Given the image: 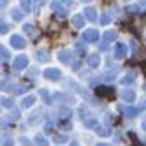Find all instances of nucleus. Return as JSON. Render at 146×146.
<instances>
[{
    "label": "nucleus",
    "mask_w": 146,
    "mask_h": 146,
    "mask_svg": "<svg viewBox=\"0 0 146 146\" xmlns=\"http://www.w3.org/2000/svg\"><path fill=\"white\" fill-rule=\"evenodd\" d=\"M50 7H52V11H54V13H56L59 19H65V17H67V13H68V11H67V7H65L63 4L59 2V0L52 2V6H50Z\"/></svg>",
    "instance_id": "f257e3e1"
},
{
    "label": "nucleus",
    "mask_w": 146,
    "mask_h": 146,
    "mask_svg": "<svg viewBox=\"0 0 146 146\" xmlns=\"http://www.w3.org/2000/svg\"><path fill=\"white\" fill-rule=\"evenodd\" d=\"M9 43H11V46H13V48H24L26 46V39H24V37H21V35H11Z\"/></svg>",
    "instance_id": "f03ea898"
},
{
    "label": "nucleus",
    "mask_w": 146,
    "mask_h": 146,
    "mask_svg": "<svg viewBox=\"0 0 146 146\" xmlns=\"http://www.w3.org/2000/svg\"><path fill=\"white\" fill-rule=\"evenodd\" d=\"M98 37H100L98 30H87V32H83V41H87V43L98 41Z\"/></svg>",
    "instance_id": "7ed1b4c3"
},
{
    "label": "nucleus",
    "mask_w": 146,
    "mask_h": 146,
    "mask_svg": "<svg viewBox=\"0 0 146 146\" xmlns=\"http://www.w3.org/2000/svg\"><path fill=\"white\" fill-rule=\"evenodd\" d=\"M57 56H59V61H61V63H65V65H70L72 61H74V57H72V52H68V50H61Z\"/></svg>",
    "instance_id": "20e7f679"
},
{
    "label": "nucleus",
    "mask_w": 146,
    "mask_h": 146,
    "mask_svg": "<svg viewBox=\"0 0 146 146\" xmlns=\"http://www.w3.org/2000/svg\"><path fill=\"white\" fill-rule=\"evenodd\" d=\"M115 59H124L126 57V46H124V43H117L115 44Z\"/></svg>",
    "instance_id": "39448f33"
},
{
    "label": "nucleus",
    "mask_w": 146,
    "mask_h": 146,
    "mask_svg": "<svg viewBox=\"0 0 146 146\" xmlns=\"http://www.w3.org/2000/svg\"><path fill=\"white\" fill-rule=\"evenodd\" d=\"M13 67L15 68H26L28 67V57L26 56H17L13 61Z\"/></svg>",
    "instance_id": "423d86ee"
},
{
    "label": "nucleus",
    "mask_w": 146,
    "mask_h": 146,
    "mask_svg": "<svg viewBox=\"0 0 146 146\" xmlns=\"http://www.w3.org/2000/svg\"><path fill=\"white\" fill-rule=\"evenodd\" d=\"M44 78H48V80H59L61 78V70H59V68H46V70H44Z\"/></svg>",
    "instance_id": "0eeeda50"
},
{
    "label": "nucleus",
    "mask_w": 146,
    "mask_h": 146,
    "mask_svg": "<svg viewBox=\"0 0 146 146\" xmlns=\"http://www.w3.org/2000/svg\"><path fill=\"white\" fill-rule=\"evenodd\" d=\"M72 24H74V28H83V24H85V17H83L82 13L74 15V17H72Z\"/></svg>",
    "instance_id": "6e6552de"
},
{
    "label": "nucleus",
    "mask_w": 146,
    "mask_h": 146,
    "mask_svg": "<svg viewBox=\"0 0 146 146\" xmlns=\"http://www.w3.org/2000/svg\"><path fill=\"white\" fill-rule=\"evenodd\" d=\"M100 61H102V59H100L98 54H93V56L87 57V63H89V67H91V68H96L98 65H100Z\"/></svg>",
    "instance_id": "1a4fd4ad"
},
{
    "label": "nucleus",
    "mask_w": 146,
    "mask_h": 146,
    "mask_svg": "<svg viewBox=\"0 0 146 146\" xmlns=\"http://www.w3.org/2000/svg\"><path fill=\"white\" fill-rule=\"evenodd\" d=\"M33 104H35V96H26V98H22L21 107H22V109H30Z\"/></svg>",
    "instance_id": "9d476101"
},
{
    "label": "nucleus",
    "mask_w": 146,
    "mask_h": 146,
    "mask_svg": "<svg viewBox=\"0 0 146 146\" xmlns=\"http://www.w3.org/2000/svg\"><path fill=\"white\" fill-rule=\"evenodd\" d=\"M82 120H83V126H87V128H96L98 126V120L93 117H83Z\"/></svg>",
    "instance_id": "9b49d317"
},
{
    "label": "nucleus",
    "mask_w": 146,
    "mask_h": 146,
    "mask_svg": "<svg viewBox=\"0 0 146 146\" xmlns=\"http://www.w3.org/2000/svg\"><path fill=\"white\" fill-rule=\"evenodd\" d=\"M124 113H126V117H128V118H133V117L139 115V109H137V107L128 106V107H124Z\"/></svg>",
    "instance_id": "f8f14e48"
},
{
    "label": "nucleus",
    "mask_w": 146,
    "mask_h": 146,
    "mask_svg": "<svg viewBox=\"0 0 146 146\" xmlns=\"http://www.w3.org/2000/svg\"><path fill=\"white\" fill-rule=\"evenodd\" d=\"M83 13H85V19H87V21H93V22L96 21V11H94L93 7H87Z\"/></svg>",
    "instance_id": "ddd939ff"
},
{
    "label": "nucleus",
    "mask_w": 146,
    "mask_h": 146,
    "mask_svg": "<svg viewBox=\"0 0 146 146\" xmlns=\"http://www.w3.org/2000/svg\"><path fill=\"white\" fill-rule=\"evenodd\" d=\"M135 78H137V74H135V72H129V74H126L124 78L120 80V82L124 83V85H128V83H133V82H135Z\"/></svg>",
    "instance_id": "4468645a"
},
{
    "label": "nucleus",
    "mask_w": 146,
    "mask_h": 146,
    "mask_svg": "<svg viewBox=\"0 0 146 146\" xmlns=\"http://www.w3.org/2000/svg\"><path fill=\"white\" fill-rule=\"evenodd\" d=\"M122 98L126 100V102H133V100H135V93H133V91H122Z\"/></svg>",
    "instance_id": "2eb2a0df"
},
{
    "label": "nucleus",
    "mask_w": 146,
    "mask_h": 146,
    "mask_svg": "<svg viewBox=\"0 0 146 146\" xmlns=\"http://www.w3.org/2000/svg\"><path fill=\"white\" fill-rule=\"evenodd\" d=\"M104 80L106 82H115L117 80V70H109L107 74H104Z\"/></svg>",
    "instance_id": "dca6fc26"
},
{
    "label": "nucleus",
    "mask_w": 146,
    "mask_h": 146,
    "mask_svg": "<svg viewBox=\"0 0 146 146\" xmlns=\"http://www.w3.org/2000/svg\"><path fill=\"white\" fill-rule=\"evenodd\" d=\"M35 144H37V146H48L46 137H44V135H37V137H35Z\"/></svg>",
    "instance_id": "f3484780"
},
{
    "label": "nucleus",
    "mask_w": 146,
    "mask_h": 146,
    "mask_svg": "<svg viewBox=\"0 0 146 146\" xmlns=\"http://www.w3.org/2000/svg\"><path fill=\"white\" fill-rule=\"evenodd\" d=\"M21 7L24 9V15L30 13V9H32V2H30V0H21Z\"/></svg>",
    "instance_id": "a211bd4d"
},
{
    "label": "nucleus",
    "mask_w": 146,
    "mask_h": 146,
    "mask_svg": "<svg viewBox=\"0 0 146 146\" xmlns=\"http://www.w3.org/2000/svg\"><path fill=\"white\" fill-rule=\"evenodd\" d=\"M37 59L39 61H48V52L46 50H37Z\"/></svg>",
    "instance_id": "6ab92c4d"
},
{
    "label": "nucleus",
    "mask_w": 146,
    "mask_h": 146,
    "mask_svg": "<svg viewBox=\"0 0 146 146\" xmlns=\"http://www.w3.org/2000/svg\"><path fill=\"white\" fill-rule=\"evenodd\" d=\"M96 133L102 135V137H109V129L104 128V126H96Z\"/></svg>",
    "instance_id": "aec40b11"
},
{
    "label": "nucleus",
    "mask_w": 146,
    "mask_h": 146,
    "mask_svg": "<svg viewBox=\"0 0 146 146\" xmlns=\"http://www.w3.org/2000/svg\"><path fill=\"white\" fill-rule=\"evenodd\" d=\"M39 96L43 98V100H44L46 104H50V93H48L46 89H41V91H39Z\"/></svg>",
    "instance_id": "412c9836"
},
{
    "label": "nucleus",
    "mask_w": 146,
    "mask_h": 146,
    "mask_svg": "<svg viewBox=\"0 0 146 146\" xmlns=\"http://www.w3.org/2000/svg\"><path fill=\"white\" fill-rule=\"evenodd\" d=\"M54 143H57V144L68 143V137H65V135H56V137H54Z\"/></svg>",
    "instance_id": "4be33fe9"
},
{
    "label": "nucleus",
    "mask_w": 146,
    "mask_h": 146,
    "mask_svg": "<svg viewBox=\"0 0 146 146\" xmlns=\"http://www.w3.org/2000/svg\"><path fill=\"white\" fill-rule=\"evenodd\" d=\"M104 37H106V41H113V39H117V32H111L109 30V32H106Z\"/></svg>",
    "instance_id": "5701e85b"
},
{
    "label": "nucleus",
    "mask_w": 146,
    "mask_h": 146,
    "mask_svg": "<svg viewBox=\"0 0 146 146\" xmlns=\"http://www.w3.org/2000/svg\"><path fill=\"white\" fill-rule=\"evenodd\" d=\"M100 22H102V24H109V22H111V15L104 13L102 17H100Z\"/></svg>",
    "instance_id": "b1692460"
},
{
    "label": "nucleus",
    "mask_w": 146,
    "mask_h": 146,
    "mask_svg": "<svg viewBox=\"0 0 146 146\" xmlns=\"http://www.w3.org/2000/svg\"><path fill=\"white\" fill-rule=\"evenodd\" d=\"M11 13H13V19H15V21H22V13H21V9H13Z\"/></svg>",
    "instance_id": "393cba45"
},
{
    "label": "nucleus",
    "mask_w": 146,
    "mask_h": 146,
    "mask_svg": "<svg viewBox=\"0 0 146 146\" xmlns=\"http://www.w3.org/2000/svg\"><path fill=\"white\" fill-rule=\"evenodd\" d=\"M2 106L4 107H11V106H13V102H11V100H7V98H4L2 100Z\"/></svg>",
    "instance_id": "a878e982"
},
{
    "label": "nucleus",
    "mask_w": 146,
    "mask_h": 146,
    "mask_svg": "<svg viewBox=\"0 0 146 146\" xmlns=\"http://www.w3.org/2000/svg\"><path fill=\"white\" fill-rule=\"evenodd\" d=\"M2 57H4V59H7V57H9V52H7L6 46H2Z\"/></svg>",
    "instance_id": "bb28decb"
},
{
    "label": "nucleus",
    "mask_w": 146,
    "mask_h": 146,
    "mask_svg": "<svg viewBox=\"0 0 146 146\" xmlns=\"http://www.w3.org/2000/svg\"><path fill=\"white\" fill-rule=\"evenodd\" d=\"M44 133H46V135L54 133V131H52V124H46V126H44Z\"/></svg>",
    "instance_id": "cd10ccee"
},
{
    "label": "nucleus",
    "mask_w": 146,
    "mask_h": 146,
    "mask_svg": "<svg viewBox=\"0 0 146 146\" xmlns=\"http://www.w3.org/2000/svg\"><path fill=\"white\" fill-rule=\"evenodd\" d=\"M128 11H131V13H137V11H139V6H128Z\"/></svg>",
    "instance_id": "c85d7f7f"
},
{
    "label": "nucleus",
    "mask_w": 146,
    "mask_h": 146,
    "mask_svg": "<svg viewBox=\"0 0 146 146\" xmlns=\"http://www.w3.org/2000/svg\"><path fill=\"white\" fill-rule=\"evenodd\" d=\"M141 128H143L144 131H146V115H144V117H143V124H141Z\"/></svg>",
    "instance_id": "c756f323"
},
{
    "label": "nucleus",
    "mask_w": 146,
    "mask_h": 146,
    "mask_svg": "<svg viewBox=\"0 0 146 146\" xmlns=\"http://www.w3.org/2000/svg\"><path fill=\"white\" fill-rule=\"evenodd\" d=\"M6 32H7V24L4 22V24H2V33H6Z\"/></svg>",
    "instance_id": "7c9ffc66"
},
{
    "label": "nucleus",
    "mask_w": 146,
    "mask_h": 146,
    "mask_svg": "<svg viewBox=\"0 0 146 146\" xmlns=\"http://www.w3.org/2000/svg\"><path fill=\"white\" fill-rule=\"evenodd\" d=\"M4 146H11V139L7 141V139H4Z\"/></svg>",
    "instance_id": "2f4dec72"
},
{
    "label": "nucleus",
    "mask_w": 146,
    "mask_h": 146,
    "mask_svg": "<svg viewBox=\"0 0 146 146\" xmlns=\"http://www.w3.org/2000/svg\"><path fill=\"white\" fill-rule=\"evenodd\" d=\"M68 146H80V143H76V141H72V143L68 144Z\"/></svg>",
    "instance_id": "473e14b6"
},
{
    "label": "nucleus",
    "mask_w": 146,
    "mask_h": 146,
    "mask_svg": "<svg viewBox=\"0 0 146 146\" xmlns=\"http://www.w3.org/2000/svg\"><path fill=\"white\" fill-rule=\"evenodd\" d=\"M98 146H109V144H106V143H100Z\"/></svg>",
    "instance_id": "72a5a7b5"
},
{
    "label": "nucleus",
    "mask_w": 146,
    "mask_h": 146,
    "mask_svg": "<svg viewBox=\"0 0 146 146\" xmlns=\"http://www.w3.org/2000/svg\"><path fill=\"white\" fill-rule=\"evenodd\" d=\"M83 2H91V0H83Z\"/></svg>",
    "instance_id": "f704fd0d"
},
{
    "label": "nucleus",
    "mask_w": 146,
    "mask_h": 146,
    "mask_svg": "<svg viewBox=\"0 0 146 146\" xmlns=\"http://www.w3.org/2000/svg\"><path fill=\"white\" fill-rule=\"evenodd\" d=\"M2 4H6V0H2Z\"/></svg>",
    "instance_id": "c9c22d12"
}]
</instances>
